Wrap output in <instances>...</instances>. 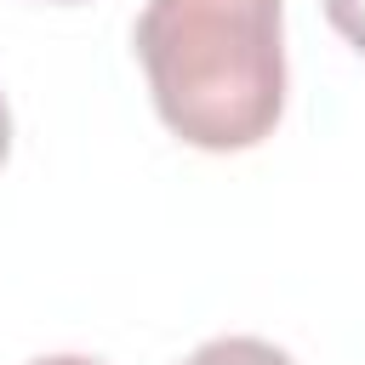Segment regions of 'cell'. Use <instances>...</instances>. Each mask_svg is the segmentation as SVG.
<instances>
[{"instance_id": "1", "label": "cell", "mask_w": 365, "mask_h": 365, "mask_svg": "<svg viewBox=\"0 0 365 365\" xmlns=\"http://www.w3.org/2000/svg\"><path fill=\"white\" fill-rule=\"evenodd\" d=\"M160 120L234 154L274 137L285 114V0H148L131 29Z\"/></svg>"}, {"instance_id": "4", "label": "cell", "mask_w": 365, "mask_h": 365, "mask_svg": "<svg viewBox=\"0 0 365 365\" xmlns=\"http://www.w3.org/2000/svg\"><path fill=\"white\" fill-rule=\"evenodd\" d=\"M29 365H103L91 354H46V359H29Z\"/></svg>"}, {"instance_id": "2", "label": "cell", "mask_w": 365, "mask_h": 365, "mask_svg": "<svg viewBox=\"0 0 365 365\" xmlns=\"http://www.w3.org/2000/svg\"><path fill=\"white\" fill-rule=\"evenodd\" d=\"M182 365H297L285 348H274V342H262V336H211V342H200Z\"/></svg>"}, {"instance_id": "5", "label": "cell", "mask_w": 365, "mask_h": 365, "mask_svg": "<svg viewBox=\"0 0 365 365\" xmlns=\"http://www.w3.org/2000/svg\"><path fill=\"white\" fill-rule=\"evenodd\" d=\"M6 154H11V108L0 97V165H6Z\"/></svg>"}, {"instance_id": "3", "label": "cell", "mask_w": 365, "mask_h": 365, "mask_svg": "<svg viewBox=\"0 0 365 365\" xmlns=\"http://www.w3.org/2000/svg\"><path fill=\"white\" fill-rule=\"evenodd\" d=\"M325 6V17H331V29L365 57V0H319Z\"/></svg>"}, {"instance_id": "6", "label": "cell", "mask_w": 365, "mask_h": 365, "mask_svg": "<svg viewBox=\"0 0 365 365\" xmlns=\"http://www.w3.org/2000/svg\"><path fill=\"white\" fill-rule=\"evenodd\" d=\"M57 6H68V0H57Z\"/></svg>"}]
</instances>
